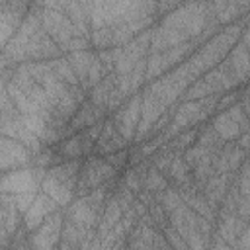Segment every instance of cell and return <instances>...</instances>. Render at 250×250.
Masks as SVG:
<instances>
[{
    "label": "cell",
    "mask_w": 250,
    "mask_h": 250,
    "mask_svg": "<svg viewBox=\"0 0 250 250\" xmlns=\"http://www.w3.org/2000/svg\"><path fill=\"white\" fill-rule=\"evenodd\" d=\"M211 250H232V246L230 244H227L219 234H215L213 236V244H211Z\"/></svg>",
    "instance_id": "obj_22"
},
{
    "label": "cell",
    "mask_w": 250,
    "mask_h": 250,
    "mask_svg": "<svg viewBox=\"0 0 250 250\" xmlns=\"http://www.w3.org/2000/svg\"><path fill=\"white\" fill-rule=\"evenodd\" d=\"M47 64H49V68L53 70V74H55L59 80H62L64 84H68V86H72V88H78V86H80V80H78V76H76V72H74V68H72L68 57H57V59H53V61H47Z\"/></svg>",
    "instance_id": "obj_13"
},
{
    "label": "cell",
    "mask_w": 250,
    "mask_h": 250,
    "mask_svg": "<svg viewBox=\"0 0 250 250\" xmlns=\"http://www.w3.org/2000/svg\"><path fill=\"white\" fill-rule=\"evenodd\" d=\"M31 160H33V152L21 141L2 137V141H0V166H2L4 174L12 172L16 168H21Z\"/></svg>",
    "instance_id": "obj_8"
},
{
    "label": "cell",
    "mask_w": 250,
    "mask_h": 250,
    "mask_svg": "<svg viewBox=\"0 0 250 250\" xmlns=\"http://www.w3.org/2000/svg\"><path fill=\"white\" fill-rule=\"evenodd\" d=\"M41 21H43V29L61 47V51H68L70 43L78 37L70 18L59 8L57 2H43Z\"/></svg>",
    "instance_id": "obj_2"
},
{
    "label": "cell",
    "mask_w": 250,
    "mask_h": 250,
    "mask_svg": "<svg viewBox=\"0 0 250 250\" xmlns=\"http://www.w3.org/2000/svg\"><path fill=\"white\" fill-rule=\"evenodd\" d=\"M162 236H164V240L168 242L170 248H174V250H189V248H188V242L180 236V232H178L172 225L162 227Z\"/></svg>",
    "instance_id": "obj_17"
},
{
    "label": "cell",
    "mask_w": 250,
    "mask_h": 250,
    "mask_svg": "<svg viewBox=\"0 0 250 250\" xmlns=\"http://www.w3.org/2000/svg\"><path fill=\"white\" fill-rule=\"evenodd\" d=\"M115 176V168L105 160V156H90L78 174V184H76V193L78 197L88 195L90 191L104 188L111 178Z\"/></svg>",
    "instance_id": "obj_3"
},
{
    "label": "cell",
    "mask_w": 250,
    "mask_h": 250,
    "mask_svg": "<svg viewBox=\"0 0 250 250\" xmlns=\"http://www.w3.org/2000/svg\"><path fill=\"white\" fill-rule=\"evenodd\" d=\"M45 174H47L45 168H20L14 172H6L2 176L0 189H2V193H10V195L37 191Z\"/></svg>",
    "instance_id": "obj_4"
},
{
    "label": "cell",
    "mask_w": 250,
    "mask_h": 250,
    "mask_svg": "<svg viewBox=\"0 0 250 250\" xmlns=\"http://www.w3.org/2000/svg\"><path fill=\"white\" fill-rule=\"evenodd\" d=\"M250 8V4H232V2H219V4H211V10H215V20L217 23H227L232 18L240 16L242 10Z\"/></svg>",
    "instance_id": "obj_14"
},
{
    "label": "cell",
    "mask_w": 250,
    "mask_h": 250,
    "mask_svg": "<svg viewBox=\"0 0 250 250\" xmlns=\"http://www.w3.org/2000/svg\"><path fill=\"white\" fill-rule=\"evenodd\" d=\"M191 43L186 41L178 47H172L168 51H162V53H152L150 59H148V64H146V78H154L156 74H160L162 70L174 66L178 61H182L186 57V53L189 51Z\"/></svg>",
    "instance_id": "obj_9"
},
{
    "label": "cell",
    "mask_w": 250,
    "mask_h": 250,
    "mask_svg": "<svg viewBox=\"0 0 250 250\" xmlns=\"http://www.w3.org/2000/svg\"><path fill=\"white\" fill-rule=\"evenodd\" d=\"M123 186L131 191H137L141 188V174L137 170H129L125 172V178H123Z\"/></svg>",
    "instance_id": "obj_19"
},
{
    "label": "cell",
    "mask_w": 250,
    "mask_h": 250,
    "mask_svg": "<svg viewBox=\"0 0 250 250\" xmlns=\"http://www.w3.org/2000/svg\"><path fill=\"white\" fill-rule=\"evenodd\" d=\"M80 168L82 166L78 160H64L61 164H55L47 170L41 182V191L47 193L57 205H68L76 193Z\"/></svg>",
    "instance_id": "obj_1"
},
{
    "label": "cell",
    "mask_w": 250,
    "mask_h": 250,
    "mask_svg": "<svg viewBox=\"0 0 250 250\" xmlns=\"http://www.w3.org/2000/svg\"><path fill=\"white\" fill-rule=\"evenodd\" d=\"M62 223L64 217L61 213L51 215L39 229H35L29 234V248L31 250H57L61 244V234H62Z\"/></svg>",
    "instance_id": "obj_7"
},
{
    "label": "cell",
    "mask_w": 250,
    "mask_h": 250,
    "mask_svg": "<svg viewBox=\"0 0 250 250\" xmlns=\"http://www.w3.org/2000/svg\"><path fill=\"white\" fill-rule=\"evenodd\" d=\"M164 250H174V248H170V246H168V244H166V248H164Z\"/></svg>",
    "instance_id": "obj_23"
},
{
    "label": "cell",
    "mask_w": 250,
    "mask_h": 250,
    "mask_svg": "<svg viewBox=\"0 0 250 250\" xmlns=\"http://www.w3.org/2000/svg\"><path fill=\"white\" fill-rule=\"evenodd\" d=\"M141 111H143V94L141 92H135L131 96V100L115 111V115H113L115 129L119 131V135L125 141L135 139L137 127H139V121H141Z\"/></svg>",
    "instance_id": "obj_6"
},
{
    "label": "cell",
    "mask_w": 250,
    "mask_h": 250,
    "mask_svg": "<svg viewBox=\"0 0 250 250\" xmlns=\"http://www.w3.org/2000/svg\"><path fill=\"white\" fill-rule=\"evenodd\" d=\"M145 188L152 193H162L164 189H168V178L158 170V168H148L146 176H145Z\"/></svg>",
    "instance_id": "obj_15"
},
{
    "label": "cell",
    "mask_w": 250,
    "mask_h": 250,
    "mask_svg": "<svg viewBox=\"0 0 250 250\" xmlns=\"http://www.w3.org/2000/svg\"><path fill=\"white\" fill-rule=\"evenodd\" d=\"M31 4L27 2H14V0H2L0 2V39L2 49L12 41V37L21 27Z\"/></svg>",
    "instance_id": "obj_5"
},
{
    "label": "cell",
    "mask_w": 250,
    "mask_h": 250,
    "mask_svg": "<svg viewBox=\"0 0 250 250\" xmlns=\"http://www.w3.org/2000/svg\"><path fill=\"white\" fill-rule=\"evenodd\" d=\"M57 203L47 195V193H43V191H39V195L35 197V201L31 203V207L27 209V213L23 215V223H25V229L27 230H35V229H39L51 215H55L57 213Z\"/></svg>",
    "instance_id": "obj_10"
},
{
    "label": "cell",
    "mask_w": 250,
    "mask_h": 250,
    "mask_svg": "<svg viewBox=\"0 0 250 250\" xmlns=\"http://www.w3.org/2000/svg\"><path fill=\"white\" fill-rule=\"evenodd\" d=\"M158 203L162 205V209L166 211V215H170V213H174L184 201H182V197H180V191L178 189H172V188H168V189H164L162 193H158Z\"/></svg>",
    "instance_id": "obj_16"
},
{
    "label": "cell",
    "mask_w": 250,
    "mask_h": 250,
    "mask_svg": "<svg viewBox=\"0 0 250 250\" xmlns=\"http://www.w3.org/2000/svg\"><path fill=\"white\" fill-rule=\"evenodd\" d=\"M127 158H129V152L125 150V148H121V150H117V152H111V154H107L105 156V160L113 166V168H119V166H123L125 162H127Z\"/></svg>",
    "instance_id": "obj_20"
},
{
    "label": "cell",
    "mask_w": 250,
    "mask_h": 250,
    "mask_svg": "<svg viewBox=\"0 0 250 250\" xmlns=\"http://www.w3.org/2000/svg\"><path fill=\"white\" fill-rule=\"evenodd\" d=\"M20 211L14 203V197L10 193H2V244L8 246V240L10 236H14V232L18 230V225H20Z\"/></svg>",
    "instance_id": "obj_11"
},
{
    "label": "cell",
    "mask_w": 250,
    "mask_h": 250,
    "mask_svg": "<svg viewBox=\"0 0 250 250\" xmlns=\"http://www.w3.org/2000/svg\"><path fill=\"white\" fill-rule=\"evenodd\" d=\"M238 250H250V225L244 229V232L238 236V242H236Z\"/></svg>",
    "instance_id": "obj_21"
},
{
    "label": "cell",
    "mask_w": 250,
    "mask_h": 250,
    "mask_svg": "<svg viewBox=\"0 0 250 250\" xmlns=\"http://www.w3.org/2000/svg\"><path fill=\"white\" fill-rule=\"evenodd\" d=\"M39 195V191H27V193H18V195H12L14 197V203H16V207H18V211L21 213V215H25L27 213V209L31 207V203L35 201V197Z\"/></svg>",
    "instance_id": "obj_18"
},
{
    "label": "cell",
    "mask_w": 250,
    "mask_h": 250,
    "mask_svg": "<svg viewBox=\"0 0 250 250\" xmlns=\"http://www.w3.org/2000/svg\"><path fill=\"white\" fill-rule=\"evenodd\" d=\"M229 66H230L232 74L236 76V80L250 78V53L242 41L236 47H232L230 57H229Z\"/></svg>",
    "instance_id": "obj_12"
}]
</instances>
